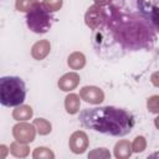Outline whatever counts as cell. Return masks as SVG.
<instances>
[{"mask_svg": "<svg viewBox=\"0 0 159 159\" xmlns=\"http://www.w3.org/2000/svg\"><path fill=\"white\" fill-rule=\"evenodd\" d=\"M34 127H35V129H36V132L40 134V135H46V134H48L50 132H51V123L47 120V119H45V118H37V119H35L34 120Z\"/></svg>", "mask_w": 159, "mask_h": 159, "instance_id": "17", "label": "cell"}, {"mask_svg": "<svg viewBox=\"0 0 159 159\" xmlns=\"http://www.w3.org/2000/svg\"><path fill=\"white\" fill-rule=\"evenodd\" d=\"M78 119L84 128L112 137H123L134 127V117L130 113L112 106L86 108Z\"/></svg>", "mask_w": 159, "mask_h": 159, "instance_id": "2", "label": "cell"}, {"mask_svg": "<svg viewBox=\"0 0 159 159\" xmlns=\"http://www.w3.org/2000/svg\"><path fill=\"white\" fill-rule=\"evenodd\" d=\"M137 4L140 14L158 30V0H138Z\"/></svg>", "mask_w": 159, "mask_h": 159, "instance_id": "6", "label": "cell"}, {"mask_svg": "<svg viewBox=\"0 0 159 159\" xmlns=\"http://www.w3.org/2000/svg\"><path fill=\"white\" fill-rule=\"evenodd\" d=\"M132 154V143L128 140H119L114 145V157L118 159H125L129 158Z\"/></svg>", "mask_w": 159, "mask_h": 159, "instance_id": "13", "label": "cell"}, {"mask_svg": "<svg viewBox=\"0 0 159 159\" xmlns=\"http://www.w3.org/2000/svg\"><path fill=\"white\" fill-rule=\"evenodd\" d=\"M51 16L50 11L43 6V4L36 2L32 7L29 9L26 14L27 27L35 34H45L51 27Z\"/></svg>", "mask_w": 159, "mask_h": 159, "instance_id": "4", "label": "cell"}, {"mask_svg": "<svg viewBox=\"0 0 159 159\" xmlns=\"http://www.w3.org/2000/svg\"><path fill=\"white\" fill-rule=\"evenodd\" d=\"M37 2V0H16L15 7L17 11H22V12H27L30 7H32Z\"/></svg>", "mask_w": 159, "mask_h": 159, "instance_id": "19", "label": "cell"}, {"mask_svg": "<svg viewBox=\"0 0 159 159\" xmlns=\"http://www.w3.org/2000/svg\"><path fill=\"white\" fill-rule=\"evenodd\" d=\"M62 0H43V6L50 11V12H53V11H58L62 6Z\"/></svg>", "mask_w": 159, "mask_h": 159, "instance_id": "21", "label": "cell"}, {"mask_svg": "<svg viewBox=\"0 0 159 159\" xmlns=\"http://www.w3.org/2000/svg\"><path fill=\"white\" fill-rule=\"evenodd\" d=\"M68 145H70V149L75 154H82L88 147V137H87V134L84 132H82V130L75 132L70 137Z\"/></svg>", "mask_w": 159, "mask_h": 159, "instance_id": "9", "label": "cell"}, {"mask_svg": "<svg viewBox=\"0 0 159 159\" xmlns=\"http://www.w3.org/2000/svg\"><path fill=\"white\" fill-rule=\"evenodd\" d=\"M145 147H147V142H145L144 137L138 135V137L134 139V142L132 143V152H134V153H140V152H143V150L145 149Z\"/></svg>", "mask_w": 159, "mask_h": 159, "instance_id": "20", "label": "cell"}, {"mask_svg": "<svg viewBox=\"0 0 159 159\" xmlns=\"http://www.w3.org/2000/svg\"><path fill=\"white\" fill-rule=\"evenodd\" d=\"M80 97L75 93H70L65 98V108L66 112L70 114H76L80 111Z\"/></svg>", "mask_w": 159, "mask_h": 159, "instance_id": "14", "label": "cell"}, {"mask_svg": "<svg viewBox=\"0 0 159 159\" xmlns=\"http://www.w3.org/2000/svg\"><path fill=\"white\" fill-rule=\"evenodd\" d=\"M35 134H36V129L34 124L26 123L25 120L15 124L12 128V135L20 143H25V144L31 143L35 139Z\"/></svg>", "mask_w": 159, "mask_h": 159, "instance_id": "7", "label": "cell"}, {"mask_svg": "<svg viewBox=\"0 0 159 159\" xmlns=\"http://www.w3.org/2000/svg\"><path fill=\"white\" fill-rule=\"evenodd\" d=\"M34 114V111L30 106L27 104H19L16 106V108L14 109L12 112V118L15 120H19V122H24V120H27L32 117Z\"/></svg>", "mask_w": 159, "mask_h": 159, "instance_id": "12", "label": "cell"}, {"mask_svg": "<svg viewBox=\"0 0 159 159\" xmlns=\"http://www.w3.org/2000/svg\"><path fill=\"white\" fill-rule=\"evenodd\" d=\"M148 109L152 113H158L159 111V97L158 96H153L148 99Z\"/></svg>", "mask_w": 159, "mask_h": 159, "instance_id": "23", "label": "cell"}, {"mask_svg": "<svg viewBox=\"0 0 159 159\" xmlns=\"http://www.w3.org/2000/svg\"><path fill=\"white\" fill-rule=\"evenodd\" d=\"M78 83H80V76L76 72H68L58 80V87L65 92L75 89L78 86Z\"/></svg>", "mask_w": 159, "mask_h": 159, "instance_id": "10", "label": "cell"}, {"mask_svg": "<svg viewBox=\"0 0 159 159\" xmlns=\"http://www.w3.org/2000/svg\"><path fill=\"white\" fill-rule=\"evenodd\" d=\"M80 97L87 103L99 104L104 99V93L99 87L96 86H84L80 91Z\"/></svg>", "mask_w": 159, "mask_h": 159, "instance_id": "8", "label": "cell"}, {"mask_svg": "<svg viewBox=\"0 0 159 159\" xmlns=\"http://www.w3.org/2000/svg\"><path fill=\"white\" fill-rule=\"evenodd\" d=\"M10 152L12 155L17 157V158H25L29 155L30 153V148L25 144V143H20V142H12L10 145Z\"/></svg>", "mask_w": 159, "mask_h": 159, "instance_id": "16", "label": "cell"}, {"mask_svg": "<svg viewBox=\"0 0 159 159\" xmlns=\"http://www.w3.org/2000/svg\"><path fill=\"white\" fill-rule=\"evenodd\" d=\"M122 48L137 51L148 48L155 42V29L140 14L124 12L117 6L107 9V19L102 27Z\"/></svg>", "mask_w": 159, "mask_h": 159, "instance_id": "1", "label": "cell"}, {"mask_svg": "<svg viewBox=\"0 0 159 159\" xmlns=\"http://www.w3.org/2000/svg\"><path fill=\"white\" fill-rule=\"evenodd\" d=\"M32 157L35 159H53L55 158V154L48 149V148H45V147H39L34 150L32 153Z\"/></svg>", "mask_w": 159, "mask_h": 159, "instance_id": "18", "label": "cell"}, {"mask_svg": "<svg viewBox=\"0 0 159 159\" xmlns=\"http://www.w3.org/2000/svg\"><path fill=\"white\" fill-rule=\"evenodd\" d=\"M26 98L25 82L16 76H5L0 78V103L5 107H16L22 104Z\"/></svg>", "mask_w": 159, "mask_h": 159, "instance_id": "3", "label": "cell"}, {"mask_svg": "<svg viewBox=\"0 0 159 159\" xmlns=\"http://www.w3.org/2000/svg\"><path fill=\"white\" fill-rule=\"evenodd\" d=\"M112 0H94L96 5H99V6H106V5H109Z\"/></svg>", "mask_w": 159, "mask_h": 159, "instance_id": "25", "label": "cell"}, {"mask_svg": "<svg viewBox=\"0 0 159 159\" xmlns=\"http://www.w3.org/2000/svg\"><path fill=\"white\" fill-rule=\"evenodd\" d=\"M67 63L72 70H80L86 65V57L82 52H73L68 56Z\"/></svg>", "mask_w": 159, "mask_h": 159, "instance_id": "15", "label": "cell"}, {"mask_svg": "<svg viewBox=\"0 0 159 159\" xmlns=\"http://www.w3.org/2000/svg\"><path fill=\"white\" fill-rule=\"evenodd\" d=\"M7 153H9V149H7V147H5V145H0V159H4L6 155H7Z\"/></svg>", "mask_w": 159, "mask_h": 159, "instance_id": "24", "label": "cell"}, {"mask_svg": "<svg viewBox=\"0 0 159 159\" xmlns=\"http://www.w3.org/2000/svg\"><path fill=\"white\" fill-rule=\"evenodd\" d=\"M106 19H107V9H103V6L96 4L89 6L84 15L86 25L92 30H98L99 27H102L103 24L106 22Z\"/></svg>", "mask_w": 159, "mask_h": 159, "instance_id": "5", "label": "cell"}, {"mask_svg": "<svg viewBox=\"0 0 159 159\" xmlns=\"http://www.w3.org/2000/svg\"><path fill=\"white\" fill-rule=\"evenodd\" d=\"M50 50H51V45H50V41L47 40H40L37 41L32 48H31V55L35 60H43L48 53H50Z\"/></svg>", "mask_w": 159, "mask_h": 159, "instance_id": "11", "label": "cell"}, {"mask_svg": "<svg viewBox=\"0 0 159 159\" xmlns=\"http://www.w3.org/2000/svg\"><path fill=\"white\" fill-rule=\"evenodd\" d=\"M109 157H111L109 152L104 148H97L88 154V158H109Z\"/></svg>", "mask_w": 159, "mask_h": 159, "instance_id": "22", "label": "cell"}]
</instances>
